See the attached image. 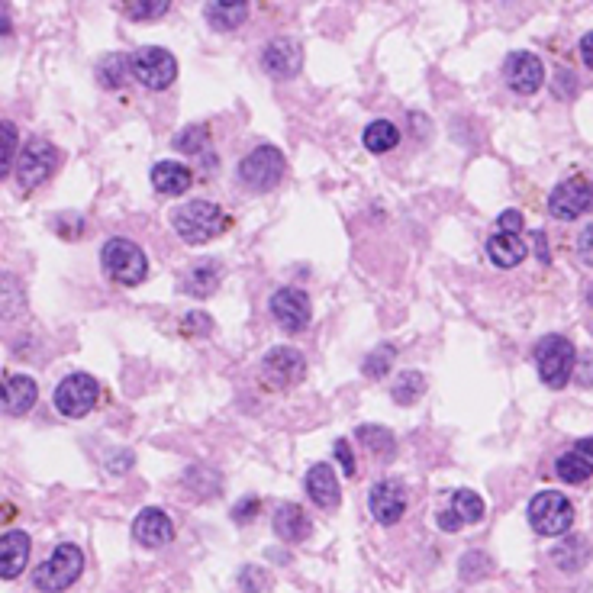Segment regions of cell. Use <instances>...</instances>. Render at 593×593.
<instances>
[{"label":"cell","instance_id":"cell-1","mask_svg":"<svg viewBox=\"0 0 593 593\" xmlns=\"http://www.w3.org/2000/svg\"><path fill=\"white\" fill-rule=\"evenodd\" d=\"M100 265H104L110 281H117L123 287H136L146 281V274H149L146 252H142L133 239H123V236H113L104 242V249H100Z\"/></svg>","mask_w":593,"mask_h":593},{"label":"cell","instance_id":"cell-2","mask_svg":"<svg viewBox=\"0 0 593 593\" xmlns=\"http://www.w3.org/2000/svg\"><path fill=\"white\" fill-rule=\"evenodd\" d=\"M171 223H175V233L191 245H204L229 226L226 213L216 204H210V200H187V204L171 216Z\"/></svg>","mask_w":593,"mask_h":593},{"label":"cell","instance_id":"cell-3","mask_svg":"<svg viewBox=\"0 0 593 593\" xmlns=\"http://www.w3.org/2000/svg\"><path fill=\"white\" fill-rule=\"evenodd\" d=\"M84 571V552L78 545L62 542L55 552L33 571V584L42 593H62L78 581Z\"/></svg>","mask_w":593,"mask_h":593},{"label":"cell","instance_id":"cell-4","mask_svg":"<svg viewBox=\"0 0 593 593\" xmlns=\"http://www.w3.org/2000/svg\"><path fill=\"white\" fill-rule=\"evenodd\" d=\"M574 365H577V352H574L571 339L545 336L539 345H535V368H539V378L545 387L561 390L571 381Z\"/></svg>","mask_w":593,"mask_h":593},{"label":"cell","instance_id":"cell-5","mask_svg":"<svg viewBox=\"0 0 593 593\" xmlns=\"http://www.w3.org/2000/svg\"><path fill=\"white\" fill-rule=\"evenodd\" d=\"M129 71L149 91H165L178 78V59L162 46H142L129 55Z\"/></svg>","mask_w":593,"mask_h":593},{"label":"cell","instance_id":"cell-6","mask_svg":"<svg viewBox=\"0 0 593 593\" xmlns=\"http://www.w3.org/2000/svg\"><path fill=\"white\" fill-rule=\"evenodd\" d=\"M529 526L539 535H568L574 526V506L558 490H542L529 500Z\"/></svg>","mask_w":593,"mask_h":593},{"label":"cell","instance_id":"cell-7","mask_svg":"<svg viewBox=\"0 0 593 593\" xmlns=\"http://www.w3.org/2000/svg\"><path fill=\"white\" fill-rule=\"evenodd\" d=\"M284 171H287V162H284L281 149H274V146H258V149H252V152L239 162V181L249 184L252 191H262V194H265V191H271V187L281 184Z\"/></svg>","mask_w":593,"mask_h":593},{"label":"cell","instance_id":"cell-8","mask_svg":"<svg viewBox=\"0 0 593 593\" xmlns=\"http://www.w3.org/2000/svg\"><path fill=\"white\" fill-rule=\"evenodd\" d=\"M52 400H55V410H59L62 416L81 419V416H88L97 407L100 384L91 378V374L75 371V374H68V378L59 387H55V397Z\"/></svg>","mask_w":593,"mask_h":593},{"label":"cell","instance_id":"cell-9","mask_svg":"<svg viewBox=\"0 0 593 593\" xmlns=\"http://www.w3.org/2000/svg\"><path fill=\"white\" fill-rule=\"evenodd\" d=\"M55 165H59V149L46 139H30L20 152L17 162V181L23 191H36L39 184H46L52 178Z\"/></svg>","mask_w":593,"mask_h":593},{"label":"cell","instance_id":"cell-10","mask_svg":"<svg viewBox=\"0 0 593 593\" xmlns=\"http://www.w3.org/2000/svg\"><path fill=\"white\" fill-rule=\"evenodd\" d=\"M593 207V187L584 178H568L561 181L552 197H548V210L555 220H577Z\"/></svg>","mask_w":593,"mask_h":593},{"label":"cell","instance_id":"cell-11","mask_svg":"<svg viewBox=\"0 0 593 593\" xmlns=\"http://www.w3.org/2000/svg\"><path fill=\"white\" fill-rule=\"evenodd\" d=\"M503 78H506V84H510V91L529 97V94H535L542 88L545 65H542L539 55H532V52H510L503 62Z\"/></svg>","mask_w":593,"mask_h":593},{"label":"cell","instance_id":"cell-12","mask_svg":"<svg viewBox=\"0 0 593 593\" xmlns=\"http://www.w3.org/2000/svg\"><path fill=\"white\" fill-rule=\"evenodd\" d=\"M271 313L274 320H278L287 332H300L310 326V297L300 291V287H281V291H274L271 297Z\"/></svg>","mask_w":593,"mask_h":593},{"label":"cell","instance_id":"cell-13","mask_svg":"<svg viewBox=\"0 0 593 593\" xmlns=\"http://www.w3.org/2000/svg\"><path fill=\"white\" fill-rule=\"evenodd\" d=\"M368 506H371V516L378 519L381 526H394L403 519V513H407V490H403V484L394 481V477H384V481L371 487Z\"/></svg>","mask_w":593,"mask_h":593},{"label":"cell","instance_id":"cell-14","mask_svg":"<svg viewBox=\"0 0 593 593\" xmlns=\"http://www.w3.org/2000/svg\"><path fill=\"white\" fill-rule=\"evenodd\" d=\"M307 371V361L291 345H281V349H271L262 361V374L268 387H291L303 378Z\"/></svg>","mask_w":593,"mask_h":593},{"label":"cell","instance_id":"cell-15","mask_svg":"<svg viewBox=\"0 0 593 593\" xmlns=\"http://www.w3.org/2000/svg\"><path fill=\"white\" fill-rule=\"evenodd\" d=\"M262 65L271 78H294L300 65H303V49H300V42L291 39V36H281V39H271L268 46L262 49Z\"/></svg>","mask_w":593,"mask_h":593},{"label":"cell","instance_id":"cell-16","mask_svg":"<svg viewBox=\"0 0 593 593\" xmlns=\"http://www.w3.org/2000/svg\"><path fill=\"white\" fill-rule=\"evenodd\" d=\"M39 387L30 374H4L0 378V410L10 416H23L36 407Z\"/></svg>","mask_w":593,"mask_h":593},{"label":"cell","instance_id":"cell-17","mask_svg":"<svg viewBox=\"0 0 593 593\" xmlns=\"http://www.w3.org/2000/svg\"><path fill=\"white\" fill-rule=\"evenodd\" d=\"M133 539L142 548H162L175 539V523H171V516L165 510H158V506H146L136 523H133Z\"/></svg>","mask_w":593,"mask_h":593},{"label":"cell","instance_id":"cell-18","mask_svg":"<svg viewBox=\"0 0 593 593\" xmlns=\"http://www.w3.org/2000/svg\"><path fill=\"white\" fill-rule=\"evenodd\" d=\"M30 535L23 529H10L0 535V581H13L26 571V561H30Z\"/></svg>","mask_w":593,"mask_h":593},{"label":"cell","instance_id":"cell-19","mask_svg":"<svg viewBox=\"0 0 593 593\" xmlns=\"http://www.w3.org/2000/svg\"><path fill=\"white\" fill-rule=\"evenodd\" d=\"M307 494L316 506H323V510H336L339 500H342V490H339V477L329 465H313L307 471Z\"/></svg>","mask_w":593,"mask_h":593},{"label":"cell","instance_id":"cell-20","mask_svg":"<svg viewBox=\"0 0 593 593\" xmlns=\"http://www.w3.org/2000/svg\"><path fill=\"white\" fill-rule=\"evenodd\" d=\"M310 516L303 513V506L300 503H281L278 510H274V535L284 542H303V539H310Z\"/></svg>","mask_w":593,"mask_h":593},{"label":"cell","instance_id":"cell-21","mask_svg":"<svg viewBox=\"0 0 593 593\" xmlns=\"http://www.w3.org/2000/svg\"><path fill=\"white\" fill-rule=\"evenodd\" d=\"M194 175L191 168L181 165V162H158L152 168V187L158 194L165 197H178V194H187V187H191Z\"/></svg>","mask_w":593,"mask_h":593},{"label":"cell","instance_id":"cell-22","mask_svg":"<svg viewBox=\"0 0 593 593\" xmlns=\"http://www.w3.org/2000/svg\"><path fill=\"white\" fill-rule=\"evenodd\" d=\"M487 255L497 268H516L529 255V245L523 242V236L494 233L487 239Z\"/></svg>","mask_w":593,"mask_h":593},{"label":"cell","instance_id":"cell-23","mask_svg":"<svg viewBox=\"0 0 593 593\" xmlns=\"http://www.w3.org/2000/svg\"><path fill=\"white\" fill-rule=\"evenodd\" d=\"M220 278H223L220 262H213V258H204V262H197L191 271H187L184 291L191 294V297H210L216 287H220Z\"/></svg>","mask_w":593,"mask_h":593},{"label":"cell","instance_id":"cell-24","mask_svg":"<svg viewBox=\"0 0 593 593\" xmlns=\"http://www.w3.org/2000/svg\"><path fill=\"white\" fill-rule=\"evenodd\" d=\"M445 510L455 516L458 526H474V523H481V519H484V500H481V494H474V490L461 487V490H455L452 497H448Z\"/></svg>","mask_w":593,"mask_h":593},{"label":"cell","instance_id":"cell-25","mask_svg":"<svg viewBox=\"0 0 593 593\" xmlns=\"http://www.w3.org/2000/svg\"><path fill=\"white\" fill-rule=\"evenodd\" d=\"M361 142H365V149L374 152V155H384L390 149H397V142H400V129L394 123H387V120H374L365 126V136H361Z\"/></svg>","mask_w":593,"mask_h":593},{"label":"cell","instance_id":"cell-26","mask_svg":"<svg viewBox=\"0 0 593 593\" xmlns=\"http://www.w3.org/2000/svg\"><path fill=\"white\" fill-rule=\"evenodd\" d=\"M204 13H207V23L213 30L229 33L249 20V4H207Z\"/></svg>","mask_w":593,"mask_h":593},{"label":"cell","instance_id":"cell-27","mask_svg":"<svg viewBox=\"0 0 593 593\" xmlns=\"http://www.w3.org/2000/svg\"><path fill=\"white\" fill-rule=\"evenodd\" d=\"M129 75H133V71H129V59H126V55H120V52L104 55L100 65H97V81L104 84L107 91H120Z\"/></svg>","mask_w":593,"mask_h":593},{"label":"cell","instance_id":"cell-28","mask_svg":"<svg viewBox=\"0 0 593 593\" xmlns=\"http://www.w3.org/2000/svg\"><path fill=\"white\" fill-rule=\"evenodd\" d=\"M555 471L564 484H584L593 477V461L584 458L581 452H564L558 461H555Z\"/></svg>","mask_w":593,"mask_h":593},{"label":"cell","instance_id":"cell-29","mask_svg":"<svg viewBox=\"0 0 593 593\" xmlns=\"http://www.w3.org/2000/svg\"><path fill=\"white\" fill-rule=\"evenodd\" d=\"M358 442L381 458H390L397 452V436L387 426H358Z\"/></svg>","mask_w":593,"mask_h":593},{"label":"cell","instance_id":"cell-30","mask_svg":"<svg viewBox=\"0 0 593 593\" xmlns=\"http://www.w3.org/2000/svg\"><path fill=\"white\" fill-rule=\"evenodd\" d=\"M390 394H394V400L400 403V407H410V403H416L426 394V378L419 371H403L394 381V390H390Z\"/></svg>","mask_w":593,"mask_h":593},{"label":"cell","instance_id":"cell-31","mask_svg":"<svg viewBox=\"0 0 593 593\" xmlns=\"http://www.w3.org/2000/svg\"><path fill=\"white\" fill-rule=\"evenodd\" d=\"M17 142H20L17 126H13L10 120H0V181L10 175L13 155H17Z\"/></svg>","mask_w":593,"mask_h":593},{"label":"cell","instance_id":"cell-32","mask_svg":"<svg viewBox=\"0 0 593 593\" xmlns=\"http://www.w3.org/2000/svg\"><path fill=\"white\" fill-rule=\"evenodd\" d=\"M555 564L564 571H577V568H584V561H587V542L581 539H568L564 545L555 548Z\"/></svg>","mask_w":593,"mask_h":593},{"label":"cell","instance_id":"cell-33","mask_svg":"<svg viewBox=\"0 0 593 593\" xmlns=\"http://www.w3.org/2000/svg\"><path fill=\"white\" fill-rule=\"evenodd\" d=\"M394 358H397V349L394 345H381V349H374L368 358H365V365H361V371L368 374V378H384V374L394 368Z\"/></svg>","mask_w":593,"mask_h":593},{"label":"cell","instance_id":"cell-34","mask_svg":"<svg viewBox=\"0 0 593 593\" xmlns=\"http://www.w3.org/2000/svg\"><path fill=\"white\" fill-rule=\"evenodd\" d=\"M123 10L129 20H155V17H162V13H168L171 4L168 0H129V4H123Z\"/></svg>","mask_w":593,"mask_h":593},{"label":"cell","instance_id":"cell-35","mask_svg":"<svg viewBox=\"0 0 593 593\" xmlns=\"http://www.w3.org/2000/svg\"><path fill=\"white\" fill-rule=\"evenodd\" d=\"M268 587V571L258 568V564H245L239 571V590L242 593H262Z\"/></svg>","mask_w":593,"mask_h":593},{"label":"cell","instance_id":"cell-36","mask_svg":"<svg viewBox=\"0 0 593 593\" xmlns=\"http://www.w3.org/2000/svg\"><path fill=\"white\" fill-rule=\"evenodd\" d=\"M17 310H23V287H20L17 278H13L10 291H4V274H0V313L13 316Z\"/></svg>","mask_w":593,"mask_h":593},{"label":"cell","instance_id":"cell-37","mask_svg":"<svg viewBox=\"0 0 593 593\" xmlns=\"http://www.w3.org/2000/svg\"><path fill=\"white\" fill-rule=\"evenodd\" d=\"M207 136V129L204 126H187L184 133L175 139V146L181 149V152H191V155H197L200 149H204V142H194V139H204Z\"/></svg>","mask_w":593,"mask_h":593},{"label":"cell","instance_id":"cell-38","mask_svg":"<svg viewBox=\"0 0 593 593\" xmlns=\"http://www.w3.org/2000/svg\"><path fill=\"white\" fill-rule=\"evenodd\" d=\"M181 329L187 332V336H207V332L213 329V320H210L207 313H187Z\"/></svg>","mask_w":593,"mask_h":593},{"label":"cell","instance_id":"cell-39","mask_svg":"<svg viewBox=\"0 0 593 593\" xmlns=\"http://www.w3.org/2000/svg\"><path fill=\"white\" fill-rule=\"evenodd\" d=\"M332 452H336L342 471L349 474V477H355L358 465H355V455H352V442H349V439H336V445H332Z\"/></svg>","mask_w":593,"mask_h":593},{"label":"cell","instance_id":"cell-40","mask_svg":"<svg viewBox=\"0 0 593 593\" xmlns=\"http://www.w3.org/2000/svg\"><path fill=\"white\" fill-rule=\"evenodd\" d=\"M497 233H510V236L523 233V213H519V210H503L500 220H497Z\"/></svg>","mask_w":593,"mask_h":593},{"label":"cell","instance_id":"cell-41","mask_svg":"<svg viewBox=\"0 0 593 593\" xmlns=\"http://www.w3.org/2000/svg\"><path fill=\"white\" fill-rule=\"evenodd\" d=\"M574 378L581 387H593V352H584L574 365Z\"/></svg>","mask_w":593,"mask_h":593},{"label":"cell","instance_id":"cell-42","mask_svg":"<svg viewBox=\"0 0 593 593\" xmlns=\"http://www.w3.org/2000/svg\"><path fill=\"white\" fill-rule=\"evenodd\" d=\"M577 255H581V262L593 268V223L584 226V233L577 236Z\"/></svg>","mask_w":593,"mask_h":593},{"label":"cell","instance_id":"cell-43","mask_svg":"<svg viewBox=\"0 0 593 593\" xmlns=\"http://www.w3.org/2000/svg\"><path fill=\"white\" fill-rule=\"evenodd\" d=\"M258 513V497H245V500H239V506L233 510V519L236 523H245V519H252Z\"/></svg>","mask_w":593,"mask_h":593},{"label":"cell","instance_id":"cell-44","mask_svg":"<svg viewBox=\"0 0 593 593\" xmlns=\"http://www.w3.org/2000/svg\"><path fill=\"white\" fill-rule=\"evenodd\" d=\"M581 59H584V65L593 71V30L581 39Z\"/></svg>","mask_w":593,"mask_h":593},{"label":"cell","instance_id":"cell-45","mask_svg":"<svg viewBox=\"0 0 593 593\" xmlns=\"http://www.w3.org/2000/svg\"><path fill=\"white\" fill-rule=\"evenodd\" d=\"M129 465H133V455H129V452H123L120 458H110V471H123Z\"/></svg>","mask_w":593,"mask_h":593},{"label":"cell","instance_id":"cell-46","mask_svg":"<svg viewBox=\"0 0 593 593\" xmlns=\"http://www.w3.org/2000/svg\"><path fill=\"white\" fill-rule=\"evenodd\" d=\"M13 30V20H10V10L0 4V36H7Z\"/></svg>","mask_w":593,"mask_h":593},{"label":"cell","instance_id":"cell-47","mask_svg":"<svg viewBox=\"0 0 593 593\" xmlns=\"http://www.w3.org/2000/svg\"><path fill=\"white\" fill-rule=\"evenodd\" d=\"M574 452H581L584 458H590V461H593V439H581V442L574 445Z\"/></svg>","mask_w":593,"mask_h":593},{"label":"cell","instance_id":"cell-48","mask_svg":"<svg viewBox=\"0 0 593 593\" xmlns=\"http://www.w3.org/2000/svg\"><path fill=\"white\" fill-rule=\"evenodd\" d=\"M535 245H539V258L548 262V249H545V233H535Z\"/></svg>","mask_w":593,"mask_h":593},{"label":"cell","instance_id":"cell-49","mask_svg":"<svg viewBox=\"0 0 593 593\" xmlns=\"http://www.w3.org/2000/svg\"><path fill=\"white\" fill-rule=\"evenodd\" d=\"M4 519H10V506L0 503V523H4Z\"/></svg>","mask_w":593,"mask_h":593},{"label":"cell","instance_id":"cell-50","mask_svg":"<svg viewBox=\"0 0 593 593\" xmlns=\"http://www.w3.org/2000/svg\"><path fill=\"white\" fill-rule=\"evenodd\" d=\"M590 303H593V297H590Z\"/></svg>","mask_w":593,"mask_h":593}]
</instances>
